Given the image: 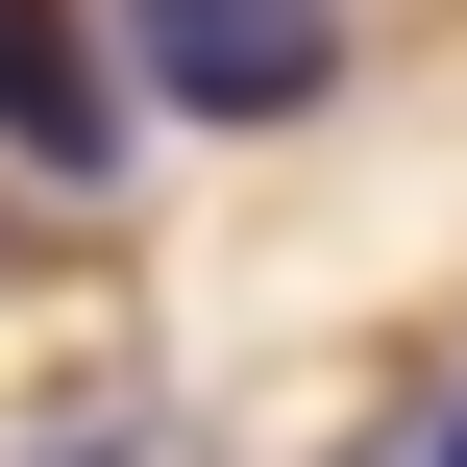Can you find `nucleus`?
Segmentation results:
<instances>
[{"label": "nucleus", "mask_w": 467, "mask_h": 467, "mask_svg": "<svg viewBox=\"0 0 467 467\" xmlns=\"http://www.w3.org/2000/svg\"><path fill=\"white\" fill-rule=\"evenodd\" d=\"M123 99H172V123H320L345 99V0H123Z\"/></svg>", "instance_id": "1"}, {"label": "nucleus", "mask_w": 467, "mask_h": 467, "mask_svg": "<svg viewBox=\"0 0 467 467\" xmlns=\"http://www.w3.org/2000/svg\"><path fill=\"white\" fill-rule=\"evenodd\" d=\"M123 148H148L123 49H99L74 0H0V172H49V197H123Z\"/></svg>", "instance_id": "2"}, {"label": "nucleus", "mask_w": 467, "mask_h": 467, "mask_svg": "<svg viewBox=\"0 0 467 467\" xmlns=\"http://www.w3.org/2000/svg\"><path fill=\"white\" fill-rule=\"evenodd\" d=\"M0 467H222V443H197L172 394H74V419H25Z\"/></svg>", "instance_id": "3"}, {"label": "nucleus", "mask_w": 467, "mask_h": 467, "mask_svg": "<svg viewBox=\"0 0 467 467\" xmlns=\"http://www.w3.org/2000/svg\"><path fill=\"white\" fill-rule=\"evenodd\" d=\"M369 467H467V394H443V419H419V443H369Z\"/></svg>", "instance_id": "4"}]
</instances>
